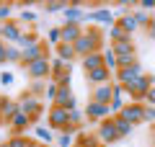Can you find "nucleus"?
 Instances as JSON below:
<instances>
[{"instance_id":"obj_1","label":"nucleus","mask_w":155,"mask_h":147,"mask_svg":"<svg viewBox=\"0 0 155 147\" xmlns=\"http://www.w3.org/2000/svg\"><path fill=\"white\" fill-rule=\"evenodd\" d=\"M72 47H75L78 60H83V57L93 54V52H104V31L96 28V26H88V28L83 31V36L78 39Z\"/></svg>"},{"instance_id":"obj_2","label":"nucleus","mask_w":155,"mask_h":147,"mask_svg":"<svg viewBox=\"0 0 155 147\" xmlns=\"http://www.w3.org/2000/svg\"><path fill=\"white\" fill-rule=\"evenodd\" d=\"M153 85H155V75H147V72H145L142 77H137V80H132L129 85H124V90H127L129 101H134V103H145V96L150 93Z\"/></svg>"},{"instance_id":"obj_3","label":"nucleus","mask_w":155,"mask_h":147,"mask_svg":"<svg viewBox=\"0 0 155 147\" xmlns=\"http://www.w3.org/2000/svg\"><path fill=\"white\" fill-rule=\"evenodd\" d=\"M47 121H49V129H57V134H60L70 126V111L62 109V106H52L47 111Z\"/></svg>"},{"instance_id":"obj_4","label":"nucleus","mask_w":155,"mask_h":147,"mask_svg":"<svg viewBox=\"0 0 155 147\" xmlns=\"http://www.w3.org/2000/svg\"><path fill=\"white\" fill-rule=\"evenodd\" d=\"M26 75L31 77V80H47V77H52V60L49 54L41 57V60L31 62V65H26Z\"/></svg>"},{"instance_id":"obj_5","label":"nucleus","mask_w":155,"mask_h":147,"mask_svg":"<svg viewBox=\"0 0 155 147\" xmlns=\"http://www.w3.org/2000/svg\"><path fill=\"white\" fill-rule=\"evenodd\" d=\"M18 106H21V111L26 116H31V121H36L39 116H41V111H44L41 98H34V96H28V93H23V96L18 98Z\"/></svg>"},{"instance_id":"obj_6","label":"nucleus","mask_w":155,"mask_h":147,"mask_svg":"<svg viewBox=\"0 0 155 147\" xmlns=\"http://www.w3.org/2000/svg\"><path fill=\"white\" fill-rule=\"evenodd\" d=\"M85 119H91V121H106V119H111V109H109V103H98V101H91L88 98V106H85Z\"/></svg>"},{"instance_id":"obj_7","label":"nucleus","mask_w":155,"mask_h":147,"mask_svg":"<svg viewBox=\"0 0 155 147\" xmlns=\"http://www.w3.org/2000/svg\"><path fill=\"white\" fill-rule=\"evenodd\" d=\"M23 36V26L16 21H5V23H0V41H5V44H18V39Z\"/></svg>"},{"instance_id":"obj_8","label":"nucleus","mask_w":155,"mask_h":147,"mask_svg":"<svg viewBox=\"0 0 155 147\" xmlns=\"http://www.w3.org/2000/svg\"><path fill=\"white\" fill-rule=\"evenodd\" d=\"M49 44H44V41H36V44H31V47H26V49H21L23 52V62H21V67H26V65H31V62H36V60H41V57H47L49 54Z\"/></svg>"},{"instance_id":"obj_9","label":"nucleus","mask_w":155,"mask_h":147,"mask_svg":"<svg viewBox=\"0 0 155 147\" xmlns=\"http://www.w3.org/2000/svg\"><path fill=\"white\" fill-rule=\"evenodd\" d=\"M142 114H145V103H134V101H129V103L122 109V114H119V116L127 119L132 126H137V124H145Z\"/></svg>"},{"instance_id":"obj_10","label":"nucleus","mask_w":155,"mask_h":147,"mask_svg":"<svg viewBox=\"0 0 155 147\" xmlns=\"http://www.w3.org/2000/svg\"><path fill=\"white\" fill-rule=\"evenodd\" d=\"M142 75H145V67L140 65V62H134V65L122 67V70L116 72V83H119V85H129L132 80H137V77H142Z\"/></svg>"},{"instance_id":"obj_11","label":"nucleus","mask_w":155,"mask_h":147,"mask_svg":"<svg viewBox=\"0 0 155 147\" xmlns=\"http://www.w3.org/2000/svg\"><path fill=\"white\" fill-rule=\"evenodd\" d=\"M85 83H91V85H106V83H114V72L109 70V67H96V70L85 72Z\"/></svg>"},{"instance_id":"obj_12","label":"nucleus","mask_w":155,"mask_h":147,"mask_svg":"<svg viewBox=\"0 0 155 147\" xmlns=\"http://www.w3.org/2000/svg\"><path fill=\"white\" fill-rule=\"evenodd\" d=\"M96 137H98L104 145H111V142L119 139V132H116V126H114V119L101 121V124H98V132H96Z\"/></svg>"},{"instance_id":"obj_13","label":"nucleus","mask_w":155,"mask_h":147,"mask_svg":"<svg viewBox=\"0 0 155 147\" xmlns=\"http://www.w3.org/2000/svg\"><path fill=\"white\" fill-rule=\"evenodd\" d=\"M124 106H127V90H124V85H119V83L114 80V98H111V103H109L111 116L122 114V109H124Z\"/></svg>"},{"instance_id":"obj_14","label":"nucleus","mask_w":155,"mask_h":147,"mask_svg":"<svg viewBox=\"0 0 155 147\" xmlns=\"http://www.w3.org/2000/svg\"><path fill=\"white\" fill-rule=\"evenodd\" d=\"M85 28L80 26V23H65V26H60V34H62V44H75L78 39L83 36Z\"/></svg>"},{"instance_id":"obj_15","label":"nucleus","mask_w":155,"mask_h":147,"mask_svg":"<svg viewBox=\"0 0 155 147\" xmlns=\"http://www.w3.org/2000/svg\"><path fill=\"white\" fill-rule=\"evenodd\" d=\"M111 98H114V83H106V85L91 88V101H98V103H111Z\"/></svg>"},{"instance_id":"obj_16","label":"nucleus","mask_w":155,"mask_h":147,"mask_svg":"<svg viewBox=\"0 0 155 147\" xmlns=\"http://www.w3.org/2000/svg\"><path fill=\"white\" fill-rule=\"evenodd\" d=\"M21 114V106H18V101H11V98H5L3 101V106H0V121H5V124H11L16 116Z\"/></svg>"},{"instance_id":"obj_17","label":"nucleus","mask_w":155,"mask_h":147,"mask_svg":"<svg viewBox=\"0 0 155 147\" xmlns=\"http://www.w3.org/2000/svg\"><path fill=\"white\" fill-rule=\"evenodd\" d=\"M62 16H65V23H85L88 21V11L75 8V5H67L65 11H62Z\"/></svg>"},{"instance_id":"obj_18","label":"nucleus","mask_w":155,"mask_h":147,"mask_svg":"<svg viewBox=\"0 0 155 147\" xmlns=\"http://www.w3.org/2000/svg\"><path fill=\"white\" fill-rule=\"evenodd\" d=\"M88 21H96V23H109V26H114V13L109 11V8H96V11H88Z\"/></svg>"},{"instance_id":"obj_19","label":"nucleus","mask_w":155,"mask_h":147,"mask_svg":"<svg viewBox=\"0 0 155 147\" xmlns=\"http://www.w3.org/2000/svg\"><path fill=\"white\" fill-rule=\"evenodd\" d=\"M116 26L122 28V31L127 34V36H132V34L140 28V26H137V21H134V16H132V11H129V13H124V16L119 18V21H116Z\"/></svg>"},{"instance_id":"obj_20","label":"nucleus","mask_w":155,"mask_h":147,"mask_svg":"<svg viewBox=\"0 0 155 147\" xmlns=\"http://www.w3.org/2000/svg\"><path fill=\"white\" fill-rule=\"evenodd\" d=\"M11 126H13V134H23L26 129H31V126H34V121H31V116H26V114L21 111V114L11 121Z\"/></svg>"},{"instance_id":"obj_21","label":"nucleus","mask_w":155,"mask_h":147,"mask_svg":"<svg viewBox=\"0 0 155 147\" xmlns=\"http://www.w3.org/2000/svg\"><path fill=\"white\" fill-rule=\"evenodd\" d=\"M101 54H104V67H109L111 72H119V60H116V52H114V47H104V52H101Z\"/></svg>"},{"instance_id":"obj_22","label":"nucleus","mask_w":155,"mask_h":147,"mask_svg":"<svg viewBox=\"0 0 155 147\" xmlns=\"http://www.w3.org/2000/svg\"><path fill=\"white\" fill-rule=\"evenodd\" d=\"M80 65H83V70H85V72L96 70V67H104V54H101V52H93V54L83 57V60H80Z\"/></svg>"},{"instance_id":"obj_23","label":"nucleus","mask_w":155,"mask_h":147,"mask_svg":"<svg viewBox=\"0 0 155 147\" xmlns=\"http://www.w3.org/2000/svg\"><path fill=\"white\" fill-rule=\"evenodd\" d=\"M111 119H114V126H116V132H119V139H124V137H129L134 132V126L129 124L127 119H122V116L116 114V116H111Z\"/></svg>"},{"instance_id":"obj_24","label":"nucleus","mask_w":155,"mask_h":147,"mask_svg":"<svg viewBox=\"0 0 155 147\" xmlns=\"http://www.w3.org/2000/svg\"><path fill=\"white\" fill-rule=\"evenodd\" d=\"M111 47H114L116 57H127V54H137V49H134L132 39H124V41H116V44H111Z\"/></svg>"},{"instance_id":"obj_25","label":"nucleus","mask_w":155,"mask_h":147,"mask_svg":"<svg viewBox=\"0 0 155 147\" xmlns=\"http://www.w3.org/2000/svg\"><path fill=\"white\" fill-rule=\"evenodd\" d=\"M57 57H60L62 62H67V65H70L72 60H78L75 47H72V44H60V47H57Z\"/></svg>"},{"instance_id":"obj_26","label":"nucleus","mask_w":155,"mask_h":147,"mask_svg":"<svg viewBox=\"0 0 155 147\" xmlns=\"http://www.w3.org/2000/svg\"><path fill=\"white\" fill-rule=\"evenodd\" d=\"M28 96H34V98H41L47 93V80H31V85H28Z\"/></svg>"},{"instance_id":"obj_27","label":"nucleus","mask_w":155,"mask_h":147,"mask_svg":"<svg viewBox=\"0 0 155 147\" xmlns=\"http://www.w3.org/2000/svg\"><path fill=\"white\" fill-rule=\"evenodd\" d=\"M67 5H70V0H49V3H44L47 13H62Z\"/></svg>"},{"instance_id":"obj_28","label":"nucleus","mask_w":155,"mask_h":147,"mask_svg":"<svg viewBox=\"0 0 155 147\" xmlns=\"http://www.w3.org/2000/svg\"><path fill=\"white\" fill-rule=\"evenodd\" d=\"M124 39H132V36H127V34H124L122 28L116 26V23H114V26H109V41H111V44H116V41H124Z\"/></svg>"},{"instance_id":"obj_29","label":"nucleus","mask_w":155,"mask_h":147,"mask_svg":"<svg viewBox=\"0 0 155 147\" xmlns=\"http://www.w3.org/2000/svg\"><path fill=\"white\" fill-rule=\"evenodd\" d=\"M47 44H49V47H60V44H62L60 26H54V28H49V31H47Z\"/></svg>"},{"instance_id":"obj_30","label":"nucleus","mask_w":155,"mask_h":147,"mask_svg":"<svg viewBox=\"0 0 155 147\" xmlns=\"http://www.w3.org/2000/svg\"><path fill=\"white\" fill-rule=\"evenodd\" d=\"M8 145L11 147H34V142L28 139V137H23V134H13L11 139H8Z\"/></svg>"},{"instance_id":"obj_31","label":"nucleus","mask_w":155,"mask_h":147,"mask_svg":"<svg viewBox=\"0 0 155 147\" xmlns=\"http://www.w3.org/2000/svg\"><path fill=\"white\" fill-rule=\"evenodd\" d=\"M36 41H41V39H39L36 34H31V31H28V34H23V36L18 39V44H16V47H18V49H26V47H31V44H36Z\"/></svg>"},{"instance_id":"obj_32","label":"nucleus","mask_w":155,"mask_h":147,"mask_svg":"<svg viewBox=\"0 0 155 147\" xmlns=\"http://www.w3.org/2000/svg\"><path fill=\"white\" fill-rule=\"evenodd\" d=\"M57 93H60V85H57L54 80H49V83H47V93H44V98L49 101L52 106H54V101H57Z\"/></svg>"},{"instance_id":"obj_33","label":"nucleus","mask_w":155,"mask_h":147,"mask_svg":"<svg viewBox=\"0 0 155 147\" xmlns=\"http://www.w3.org/2000/svg\"><path fill=\"white\" fill-rule=\"evenodd\" d=\"M83 119H85V111H80V109H70V126H72V129H78V126L83 124Z\"/></svg>"},{"instance_id":"obj_34","label":"nucleus","mask_w":155,"mask_h":147,"mask_svg":"<svg viewBox=\"0 0 155 147\" xmlns=\"http://www.w3.org/2000/svg\"><path fill=\"white\" fill-rule=\"evenodd\" d=\"M132 16H134V21H137V26H150V13L147 11H142V8H137V11H132Z\"/></svg>"},{"instance_id":"obj_35","label":"nucleus","mask_w":155,"mask_h":147,"mask_svg":"<svg viewBox=\"0 0 155 147\" xmlns=\"http://www.w3.org/2000/svg\"><path fill=\"white\" fill-rule=\"evenodd\" d=\"M8 62H11V65H21L23 62V52L18 47H8Z\"/></svg>"},{"instance_id":"obj_36","label":"nucleus","mask_w":155,"mask_h":147,"mask_svg":"<svg viewBox=\"0 0 155 147\" xmlns=\"http://www.w3.org/2000/svg\"><path fill=\"white\" fill-rule=\"evenodd\" d=\"M57 145H60V147H75L72 132H60V134H57Z\"/></svg>"},{"instance_id":"obj_37","label":"nucleus","mask_w":155,"mask_h":147,"mask_svg":"<svg viewBox=\"0 0 155 147\" xmlns=\"http://www.w3.org/2000/svg\"><path fill=\"white\" fill-rule=\"evenodd\" d=\"M36 137H39L41 142H44V145H49V142H54V139H57V137L52 134V132L47 129V126H36Z\"/></svg>"},{"instance_id":"obj_38","label":"nucleus","mask_w":155,"mask_h":147,"mask_svg":"<svg viewBox=\"0 0 155 147\" xmlns=\"http://www.w3.org/2000/svg\"><path fill=\"white\" fill-rule=\"evenodd\" d=\"M11 13H13V5H11V3H0V23L11 21Z\"/></svg>"},{"instance_id":"obj_39","label":"nucleus","mask_w":155,"mask_h":147,"mask_svg":"<svg viewBox=\"0 0 155 147\" xmlns=\"http://www.w3.org/2000/svg\"><path fill=\"white\" fill-rule=\"evenodd\" d=\"M142 119H145V124H150V126L155 124V106H147V103H145V114H142Z\"/></svg>"},{"instance_id":"obj_40","label":"nucleus","mask_w":155,"mask_h":147,"mask_svg":"<svg viewBox=\"0 0 155 147\" xmlns=\"http://www.w3.org/2000/svg\"><path fill=\"white\" fill-rule=\"evenodd\" d=\"M0 85H13V72H0Z\"/></svg>"},{"instance_id":"obj_41","label":"nucleus","mask_w":155,"mask_h":147,"mask_svg":"<svg viewBox=\"0 0 155 147\" xmlns=\"http://www.w3.org/2000/svg\"><path fill=\"white\" fill-rule=\"evenodd\" d=\"M137 5L142 8V11H147V13H150V11H153V8H155V0H140Z\"/></svg>"},{"instance_id":"obj_42","label":"nucleus","mask_w":155,"mask_h":147,"mask_svg":"<svg viewBox=\"0 0 155 147\" xmlns=\"http://www.w3.org/2000/svg\"><path fill=\"white\" fill-rule=\"evenodd\" d=\"M21 21H23V23H34V21H36V16H34L31 11H23V13H21Z\"/></svg>"},{"instance_id":"obj_43","label":"nucleus","mask_w":155,"mask_h":147,"mask_svg":"<svg viewBox=\"0 0 155 147\" xmlns=\"http://www.w3.org/2000/svg\"><path fill=\"white\" fill-rule=\"evenodd\" d=\"M145 103H147V106H155V85L150 88V93L145 96Z\"/></svg>"},{"instance_id":"obj_44","label":"nucleus","mask_w":155,"mask_h":147,"mask_svg":"<svg viewBox=\"0 0 155 147\" xmlns=\"http://www.w3.org/2000/svg\"><path fill=\"white\" fill-rule=\"evenodd\" d=\"M147 34H150V39H153V41H155V21H153V23H150V26H147Z\"/></svg>"},{"instance_id":"obj_45","label":"nucleus","mask_w":155,"mask_h":147,"mask_svg":"<svg viewBox=\"0 0 155 147\" xmlns=\"http://www.w3.org/2000/svg\"><path fill=\"white\" fill-rule=\"evenodd\" d=\"M34 147H49V145H44V142H34Z\"/></svg>"},{"instance_id":"obj_46","label":"nucleus","mask_w":155,"mask_h":147,"mask_svg":"<svg viewBox=\"0 0 155 147\" xmlns=\"http://www.w3.org/2000/svg\"><path fill=\"white\" fill-rule=\"evenodd\" d=\"M150 132H153V139H155V124H153V126H150Z\"/></svg>"},{"instance_id":"obj_47","label":"nucleus","mask_w":155,"mask_h":147,"mask_svg":"<svg viewBox=\"0 0 155 147\" xmlns=\"http://www.w3.org/2000/svg\"><path fill=\"white\" fill-rule=\"evenodd\" d=\"M0 147H11V145H8V142H0Z\"/></svg>"},{"instance_id":"obj_48","label":"nucleus","mask_w":155,"mask_h":147,"mask_svg":"<svg viewBox=\"0 0 155 147\" xmlns=\"http://www.w3.org/2000/svg\"><path fill=\"white\" fill-rule=\"evenodd\" d=\"M3 101H5V98H3V96H0V106H3Z\"/></svg>"},{"instance_id":"obj_49","label":"nucleus","mask_w":155,"mask_h":147,"mask_svg":"<svg viewBox=\"0 0 155 147\" xmlns=\"http://www.w3.org/2000/svg\"><path fill=\"white\" fill-rule=\"evenodd\" d=\"M75 147H83V145H75Z\"/></svg>"},{"instance_id":"obj_50","label":"nucleus","mask_w":155,"mask_h":147,"mask_svg":"<svg viewBox=\"0 0 155 147\" xmlns=\"http://www.w3.org/2000/svg\"><path fill=\"white\" fill-rule=\"evenodd\" d=\"M153 147H155V142H153Z\"/></svg>"}]
</instances>
